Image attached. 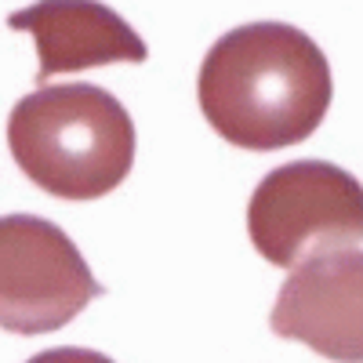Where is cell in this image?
I'll return each instance as SVG.
<instances>
[{
	"label": "cell",
	"mask_w": 363,
	"mask_h": 363,
	"mask_svg": "<svg viewBox=\"0 0 363 363\" xmlns=\"http://www.w3.org/2000/svg\"><path fill=\"white\" fill-rule=\"evenodd\" d=\"M196 99L229 145L269 153L306 142L330 109L335 80L327 55L287 22H247L211 44Z\"/></svg>",
	"instance_id": "6da1fadb"
},
{
	"label": "cell",
	"mask_w": 363,
	"mask_h": 363,
	"mask_svg": "<svg viewBox=\"0 0 363 363\" xmlns=\"http://www.w3.org/2000/svg\"><path fill=\"white\" fill-rule=\"evenodd\" d=\"M8 149L22 174L58 200L113 193L135 167V120L95 84H44L15 102Z\"/></svg>",
	"instance_id": "7a4b0ae2"
},
{
	"label": "cell",
	"mask_w": 363,
	"mask_h": 363,
	"mask_svg": "<svg viewBox=\"0 0 363 363\" xmlns=\"http://www.w3.org/2000/svg\"><path fill=\"white\" fill-rule=\"evenodd\" d=\"M247 233L280 269L363 244V186L338 164L294 160L272 167L251 193Z\"/></svg>",
	"instance_id": "3957f363"
},
{
	"label": "cell",
	"mask_w": 363,
	"mask_h": 363,
	"mask_svg": "<svg viewBox=\"0 0 363 363\" xmlns=\"http://www.w3.org/2000/svg\"><path fill=\"white\" fill-rule=\"evenodd\" d=\"M106 287L73 240L48 218H0V327L11 335H51L84 313Z\"/></svg>",
	"instance_id": "277c9868"
},
{
	"label": "cell",
	"mask_w": 363,
	"mask_h": 363,
	"mask_svg": "<svg viewBox=\"0 0 363 363\" xmlns=\"http://www.w3.org/2000/svg\"><path fill=\"white\" fill-rule=\"evenodd\" d=\"M269 323L335 363H363V251H335L294 265Z\"/></svg>",
	"instance_id": "5b68a950"
},
{
	"label": "cell",
	"mask_w": 363,
	"mask_h": 363,
	"mask_svg": "<svg viewBox=\"0 0 363 363\" xmlns=\"http://www.w3.org/2000/svg\"><path fill=\"white\" fill-rule=\"evenodd\" d=\"M11 29L33 37L40 69L37 80L55 73H77L113 62H145V40L102 0H37L22 11L8 15Z\"/></svg>",
	"instance_id": "8992f818"
},
{
	"label": "cell",
	"mask_w": 363,
	"mask_h": 363,
	"mask_svg": "<svg viewBox=\"0 0 363 363\" xmlns=\"http://www.w3.org/2000/svg\"><path fill=\"white\" fill-rule=\"evenodd\" d=\"M26 363H113L109 356L95 352V349H80V345H58V349H48Z\"/></svg>",
	"instance_id": "52a82bcc"
}]
</instances>
